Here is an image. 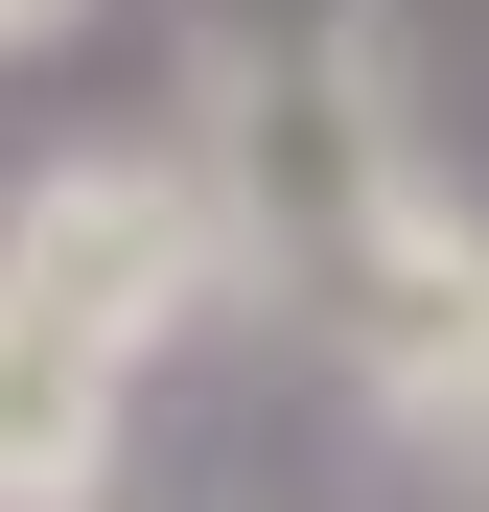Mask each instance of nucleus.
I'll list each match as a JSON object with an SVG mask.
<instances>
[{"label": "nucleus", "instance_id": "nucleus-2", "mask_svg": "<svg viewBox=\"0 0 489 512\" xmlns=\"http://www.w3.org/2000/svg\"><path fill=\"white\" fill-rule=\"evenodd\" d=\"M233 303V210L210 163H24L0 187V512H94L140 443L163 326Z\"/></svg>", "mask_w": 489, "mask_h": 512}, {"label": "nucleus", "instance_id": "nucleus-3", "mask_svg": "<svg viewBox=\"0 0 489 512\" xmlns=\"http://www.w3.org/2000/svg\"><path fill=\"white\" fill-rule=\"evenodd\" d=\"M70 24H94V0H0V70H47V47H70Z\"/></svg>", "mask_w": 489, "mask_h": 512}, {"label": "nucleus", "instance_id": "nucleus-1", "mask_svg": "<svg viewBox=\"0 0 489 512\" xmlns=\"http://www.w3.org/2000/svg\"><path fill=\"white\" fill-rule=\"evenodd\" d=\"M187 163L233 210V303H280L420 466H489V210L373 0H233L187 47Z\"/></svg>", "mask_w": 489, "mask_h": 512}]
</instances>
